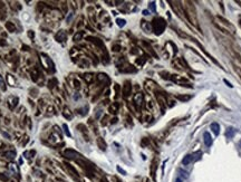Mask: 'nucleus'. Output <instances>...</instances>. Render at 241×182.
I'll return each instance as SVG.
<instances>
[{
    "mask_svg": "<svg viewBox=\"0 0 241 182\" xmlns=\"http://www.w3.org/2000/svg\"><path fill=\"white\" fill-rule=\"evenodd\" d=\"M213 23L221 31L223 32H227V34H230V35H233L236 32V29H234V26L232 25L231 23L224 19L223 17L221 16H215L213 18Z\"/></svg>",
    "mask_w": 241,
    "mask_h": 182,
    "instance_id": "f257e3e1",
    "label": "nucleus"
},
{
    "mask_svg": "<svg viewBox=\"0 0 241 182\" xmlns=\"http://www.w3.org/2000/svg\"><path fill=\"white\" fill-rule=\"evenodd\" d=\"M183 8H184V12H185V16H186L187 20H189L193 26L199 27L196 10H195V6L193 5V2H192V1H185V5Z\"/></svg>",
    "mask_w": 241,
    "mask_h": 182,
    "instance_id": "f03ea898",
    "label": "nucleus"
},
{
    "mask_svg": "<svg viewBox=\"0 0 241 182\" xmlns=\"http://www.w3.org/2000/svg\"><path fill=\"white\" fill-rule=\"evenodd\" d=\"M152 30L156 36H160L164 32L165 28H166V21L162 18V17H155L152 21Z\"/></svg>",
    "mask_w": 241,
    "mask_h": 182,
    "instance_id": "7ed1b4c3",
    "label": "nucleus"
},
{
    "mask_svg": "<svg viewBox=\"0 0 241 182\" xmlns=\"http://www.w3.org/2000/svg\"><path fill=\"white\" fill-rule=\"evenodd\" d=\"M170 3H171L173 10L176 12V15H178L179 17H181V18H184L185 17L184 8H183V6L181 5L180 1H170Z\"/></svg>",
    "mask_w": 241,
    "mask_h": 182,
    "instance_id": "20e7f679",
    "label": "nucleus"
},
{
    "mask_svg": "<svg viewBox=\"0 0 241 182\" xmlns=\"http://www.w3.org/2000/svg\"><path fill=\"white\" fill-rule=\"evenodd\" d=\"M64 155L66 157H68V159H70V160H78V159H82V157H83V155L80 154V153L76 152L75 150H71V149H67V150H65Z\"/></svg>",
    "mask_w": 241,
    "mask_h": 182,
    "instance_id": "39448f33",
    "label": "nucleus"
},
{
    "mask_svg": "<svg viewBox=\"0 0 241 182\" xmlns=\"http://www.w3.org/2000/svg\"><path fill=\"white\" fill-rule=\"evenodd\" d=\"M143 102H144V95H143V93L138 92L136 93L135 95H134L133 97V103H134V106H135L137 110H140L141 106H142Z\"/></svg>",
    "mask_w": 241,
    "mask_h": 182,
    "instance_id": "423d86ee",
    "label": "nucleus"
},
{
    "mask_svg": "<svg viewBox=\"0 0 241 182\" xmlns=\"http://www.w3.org/2000/svg\"><path fill=\"white\" fill-rule=\"evenodd\" d=\"M122 94L124 98H127V97L131 96L132 94V84L129 81H126L123 85V90H122Z\"/></svg>",
    "mask_w": 241,
    "mask_h": 182,
    "instance_id": "0eeeda50",
    "label": "nucleus"
},
{
    "mask_svg": "<svg viewBox=\"0 0 241 182\" xmlns=\"http://www.w3.org/2000/svg\"><path fill=\"white\" fill-rule=\"evenodd\" d=\"M55 39L58 43H65L67 40V34L65 30H59L57 34L55 35Z\"/></svg>",
    "mask_w": 241,
    "mask_h": 182,
    "instance_id": "6e6552de",
    "label": "nucleus"
},
{
    "mask_svg": "<svg viewBox=\"0 0 241 182\" xmlns=\"http://www.w3.org/2000/svg\"><path fill=\"white\" fill-rule=\"evenodd\" d=\"M158 165V161L156 157H154L152 160V163H151V177L153 178V180L155 181V174H156V169H157Z\"/></svg>",
    "mask_w": 241,
    "mask_h": 182,
    "instance_id": "1a4fd4ad",
    "label": "nucleus"
},
{
    "mask_svg": "<svg viewBox=\"0 0 241 182\" xmlns=\"http://www.w3.org/2000/svg\"><path fill=\"white\" fill-rule=\"evenodd\" d=\"M18 103H19V98H18L17 96H10L8 98V105H9V108H10V110L16 108V106L18 105Z\"/></svg>",
    "mask_w": 241,
    "mask_h": 182,
    "instance_id": "9d476101",
    "label": "nucleus"
},
{
    "mask_svg": "<svg viewBox=\"0 0 241 182\" xmlns=\"http://www.w3.org/2000/svg\"><path fill=\"white\" fill-rule=\"evenodd\" d=\"M86 40H88V41H90V43H93L94 45H96V46H98V47H102V48H105L104 47V44H103V41L100 40V39H98V38H96V37H91V36H89V37H87L86 38Z\"/></svg>",
    "mask_w": 241,
    "mask_h": 182,
    "instance_id": "9b49d317",
    "label": "nucleus"
},
{
    "mask_svg": "<svg viewBox=\"0 0 241 182\" xmlns=\"http://www.w3.org/2000/svg\"><path fill=\"white\" fill-rule=\"evenodd\" d=\"M141 27H142V29L144 30L145 32H147V34H150V32L152 31V25L149 23V21L142 20L141 21Z\"/></svg>",
    "mask_w": 241,
    "mask_h": 182,
    "instance_id": "f8f14e48",
    "label": "nucleus"
},
{
    "mask_svg": "<svg viewBox=\"0 0 241 182\" xmlns=\"http://www.w3.org/2000/svg\"><path fill=\"white\" fill-rule=\"evenodd\" d=\"M83 78L85 79V82H86L87 84H91L94 81H95V76H94L93 73H85V74L83 75Z\"/></svg>",
    "mask_w": 241,
    "mask_h": 182,
    "instance_id": "ddd939ff",
    "label": "nucleus"
},
{
    "mask_svg": "<svg viewBox=\"0 0 241 182\" xmlns=\"http://www.w3.org/2000/svg\"><path fill=\"white\" fill-rule=\"evenodd\" d=\"M203 136H204V143H205V145H207V148H210V146L212 145V143H213V140H212L210 133L209 132H205Z\"/></svg>",
    "mask_w": 241,
    "mask_h": 182,
    "instance_id": "4468645a",
    "label": "nucleus"
},
{
    "mask_svg": "<svg viewBox=\"0 0 241 182\" xmlns=\"http://www.w3.org/2000/svg\"><path fill=\"white\" fill-rule=\"evenodd\" d=\"M120 70L122 73H134L136 69H135V67H133L131 65H125V66H120Z\"/></svg>",
    "mask_w": 241,
    "mask_h": 182,
    "instance_id": "2eb2a0df",
    "label": "nucleus"
},
{
    "mask_svg": "<svg viewBox=\"0 0 241 182\" xmlns=\"http://www.w3.org/2000/svg\"><path fill=\"white\" fill-rule=\"evenodd\" d=\"M118 108H120V104L115 102V103H112L111 105H109L108 112L111 113V114H116V113L118 112Z\"/></svg>",
    "mask_w": 241,
    "mask_h": 182,
    "instance_id": "dca6fc26",
    "label": "nucleus"
},
{
    "mask_svg": "<svg viewBox=\"0 0 241 182\" xmlns=\"http://www.w3.org/2000/svg\"><path fill=\"white\" fill-rule=\"evenodd\" d=\"M97 145H98V148L100 149L102 151H105L106 150V148H107V145H106V142L104 141V139L103 137H97Z\"/></svg>",
    "mask_w": 241,
    "mask_h": 182,
    "instance_id": "f3484780",
    "label": "nucleus"
},
{
    "mask_svg": "<svg viewBox=\"0 0 241 182\" xmlns=\"http://www.w3.org/2000/svg\"><path fill=\"white\" fill-rule=\"evenodd\" d=\"M62 116H64L65 119H67V120L73 119V113L70 112V110H69L67 106H65V107H64V111H62Z\"/></svg>",
    "mask_w": 241,
    "mask_h": 182,
    "instance_id": "a211bd4d",
    "label": "nucleus"
},
{
    "mask_svg": "<svg viewBox=\"0 0 241 182\" xmlns=\"http://www.w3.org/2000/svg\"><path fill=\"white\" fill-rule=\"evenodd\" d=\"M210 127H211L212 132H213L214 134L219 135V133H220V125H219V123H216V122H213V123H211Z\"/></svg>",
    "mask_w": 241,
    "mask_h": 182,
    "instance_id": "6ab92c4d",
    "label": "nucleus"
},
{
    "mask_svg": "<svg viewBox=\"0 0 241 182\" xmlns=\"http://www.w3.org/2000/svg\"><path fill=\"white\" fill-rule=\"evenodd\" d=\"M156 98H157V102H158V104H160L161 108H162V110H164V108H165V99L163 98L162 94H160V93H156Z\"/></svg>",
    "mask_w": 241,
    "mask_h": 182,
    "instance_id": "aec40b11",
    "label": "nucleus"
},
{
    "mask_svg": "<svg viewBox=\"0 0 241 182\" xmlns=\"http://www.w3.org/2000/svg\"><path fill=\"white\" fill-rule=\"evenodd\" d=\"M77 128L83 133V134L85 135L86 140H88V131H87V127H86V126H85L84 124H78V125H77Z\"/></svg>",
    "mask_w": 241,
    "mask_h": 182,
    "instance_id": "412c9836",
    "label": "nucleus"
},
{
    "mask_svg": "<svg viewBox=\"0 0 241 182\" xmlns=\"http://www.w3.org/2000/svg\"><path fill=\"white\" fill-rule=\"evenodd\" d=\"M192 161H193V155H192V154H186L184 157H183L182 163L184 164V165H189Z\"/></svg>",
    "mask_w": 241,
    "mask_h": 182,
    "instance_id": "4be33fe9",
    "label": "nucleus"
},
{
    "mask_svg": "<svg viewBox=\"0 0 241 182\" xmlns=\"http://www.w3.org/2000/svg\"><path fill=\"white\" fill-rule=\"evenodd\" d=\"M3 156L8 160H13L16 157V152L15 151H7L3 153Z\"/></svg>",
    "mask_w": 241,
    "mask_h": 182,
    "instance_id": "5701e85b",
    "label": "nucleus"
},
{
    "mask_svg": "<svg viewBox=\"0 0 241 182\" xmlns=\"http://www.w3.org/2000/svg\"><path fill=\"white\" fill-rule=\"evenodd\" d=\"M4 26H6L7 30H8L9 32H15L16 31V26L13 25V23H11V21H7Z\"/></svg>",
    "mask_w": 241,
    "mask_h": 182,
    "instance_id": "b1692460",
    "label": "nucleus"
},
{
    "mask_svg": "<svg viewBox=\"0 0 241 182\" xmlns=\"http://www.w3.org/2000/svg\"><path fill=\"white\" fill-rule=\"evenodd\" d=\"M97 79L99 82H103V83H108L109 82V78H108V76H107L106 74H103V73H100V74H98V76H97Z\"/></svg>",
    "mask_w": 241,
    "mask_h": 182,
    "instance_id": "393cba45",
    "label": "nucleus"
},
{
    "mask_svg": "<svg viewBox=\"0 0 241 182\" xmlns=\"http://www.w3.org/2000/svg\"><path fill=\"white\" fill-rule=\"evenodd\" d=\"M234 133H236V131H234L233 127H229L227 131H225V136H227V139H232L234 135Z\"/></svg>",
    "mask_w": 241,
    "mask_h": 182,
    "instance_id": "a878e982",
    "label": "nucleus"
},
{
    "mask_svg": "<svg viewBox=\"0 0 241 182\" xmlns=\"http://www.w3.org/2000/svg\"><path fill=\"white\" fill-rule=\"evenodd\" d=\"M146 88L149 91H155L156 90V84L152 81H146Z\"/></svg>",
    "mask_w": 241,
    "mask_h": 182,
    "instance_id": "bb28decb",
    "label": "nucleus"
},
{
    "mask_svg": "<svg viewBox=\"0 0 241 182\" xmlns=\"http://www.w3.org/2000/svg\"><path fill=\"white\" fill-rule=\"evenodd\" d=\"M175 98L179 99V101H181V102H187L190 98H191V96H190V95H181L180 94V95H176Z\"/></svg>",
    "mask_w": 241,
    "mask_h": 182,
    "instance_id": "cd10ccee",
    "label": "nucleus"
},
{
    "mask_svg": "<svg viewBox=\"0 0 241 182\" xmlns=\"http://www.w3.org/2000/svg\"><path fill=\"white\" fill-rule=\"evenodd\" d=\"M40 77V74L38 72V69H33V72H31V78H32L33 82H38V78Z\"/></svg>",
    "mask_w": 241,
    "mask_h": 182,
    "instance_id": "c85d7f7f",
    "label": "nucleus"
},
{
    "mask_svg": "<svg viewBox=\"0 0 241 182\" xmlns=\"http://www.w3.org/2000/svg\"><path fill=\"white\" fill-rule=\"evenodd\" d=\"M83 36H84V31H78V32H76V34L74 35V37H73V40L74 41H79V40H82Z\"/></svg>",
    "mask_w": 241,
    "mask_h": 182,
    "instance_id": "c756f323",
    "label": "nucleus"
},
{
    "mask_svg": "<svg viewBox=\"0 0 241 182\" xmlns=\"http://www.w3.org/2000/svg\"><path fill=\"white\" fill-rule=\"evenodd\" d=\"M6 17V9H4V5L2 2H0V19L3 20Z\"/></svg>",
    "mask_w": 241,
    "mask_h": 182,
    "instance_id": "7c9ffc66",
    "label": "nucleus"
},
{
    "mask_svg": "<svg viewBox=\"0 0 241 182\" xmlns=\"http://www.w3.org/2000/svg\"><path fill=\"white\" fill-rule=\"evenodd\" d=\"M78 64H79V66L82 68H86V67H88V66H89V61H87L86 58H82L79 61H78Z\"/></svg>",
    "mask_w": 241,
    "mask_h": 182,
    "instance_id": "2f4dec72",
    "label": "nucleus"
},
{
    "mask_svg": "<svg viewBox=\"0 0 241 182\" xmlns=\"http://www.w3.org/2000/svg\"><path fill=\"white\" fill-rule=\"evenodd\" d=\"M38 88H36V87H31L30 90H29V94H30V96L31 97H33V98H36V97L38 96Z\"/></svg>",
    "mask_w": 241,
    "mask_h": 182,
    "instance_id": "473e14b6",
    "label": "nucleus"
},
{
    "mask_svg": "<svg viewBox=\"0 0 241 182\" xmlns=\"http://www.w3.org/2000/svg\"><path fill=\"white\" fill-rule=\"evenodd\" d=\"M66 166H67V169H68V171L69 172H71L73 173V175L74 177H76V178H78V173H77V171L75 170V169L73 168V166L70 165V164H68V163H66Z\"/></svg>",
    "mask_w": 241,
    "mask_h": 182,
    "instance_id": "72a5a7b5",
    "label": "nucleus"
},
{
    "mask_svg": "<svg viewBox=\"0 0 241 182\" xmlns=\"http://www.w3.org/2000/svg\"><path fill=\"white\" fill-rule=\"evenodd\" d=\"M143 46H144V47H146V50H147V52H150L152 55H153L154 57H156V55H155V53H154L153 48H152L151 46L149 45V44H147V43H145V41H143Z\"/></svg>",
    "mask_w": 241,
    "mask_h": 182,
    "instance_id": "f704fd0d",
    "label": "nucleus"
},
{
    "mask_svg": "<svg viewBox=\"0 0 241 182\" xmlns=\"http://www.w3.org/2000/svg\"><path fill=\"white\" fill-rule=\"evenodd\" d=\"M56 85H57V79L56 78H51L50 81H48V87L50 88V90H53Z\"/></svg>",
    "mask_w": 241,
    "mask_h": 182,
    "instance_id": "c9c22d12",
    "label": "nucleus"
},
{
    "mask_svg": "<svg viewBox=\"0 0 241 182\" xmlns=\"http://www.w3.org/2000/svg\"><path fill=\"white\" fill-rule=\"evenodd\" d=\"M116 24H117L118 27H124V26L126 25V20L120 19V18H117V19H116Z\"/></svg>",
    "mask_w": 241,
    "mask_h": 182,
    "instance_id": "e433bc0d",
    "label": "nucleus"
},
{
    "mask_svg": "<svg viewBox=\"0 0 241 182\" xmlns=\"http://www.w3.org/2000/svg\"><path fill=\"white\" fill-rule=\"evenodd\" d=\"M141 144H142V146H149L150 145V140L147 139V137H143L142 141H141Z\"/></svg>",
    "mask_w": 241,
    "mask_h": 182,
    "instance_id": "4c0bfd02",
    "label": "nucleus"
},
{
    "mask_svg": "<svg viewBox=\"0 0 241 182\" xmlns=\"http://www.w3.org/2000/svg\"><path fill=\"white\" fill-rule=\"evenodd\" d=\"M0 88H1V91H6V84H4V81L1 75H0Z\"/></svg>",
    "mask_w": 241,
    "mask_h": 182,
    "instance_id": "58836bf2",
    "label": "nucleus"
},
{
    "mask_svg": "<svg viewBox=\"0 0 241 182\" xmlns=\"http://www.w3.org/2000/svg\"><path fill=\"white\" fill-rule=\"evenodd\" d=\"M114 90H115V92H116L115 98H117V97L120 96V85H118V84H115V85H114Z\"/></svg>",
    "mask_w": 241,
    "mask_h": 182,
    "instance_id": "ea45409f",
    "label": "nucleus"
},
{
    "mask_svg": "<svg viewBox=\"0 0 241 182\" xmlns=\"http://www.w3.org/2000/svg\"><path fill=\"white\" fill-rule=\"evenodd\" d=\"M145 61H146V59H145L144 57H140V58L136 59V64H137V65H141V66H142L143 64L145 63Z\"/></svg>",
    "mask_w": 241,
    "mask_h": 182,
    "instance_id": "a19ab883",
    "label": "nucleus"
},
{
    "mask_svg": "<svg viewBox=\"0 0 241 182\" xmlns=\"http://www.w3.org/2000/svg\"><path fill=\"white\" fill-rule=\"evenodd\" d=\"M160 75H161V76H162L164 79H170V76H171V75H170L167 72H161V73H160Z\"/></svg>",
    "mask_w": 241,
    "mask_h": 182,
    "instance_id": "79ce46f5",
    "label": "nucleus"
},
{
    "mask_svg": "<svg viewBox=\"0 0 241 182\" xmlns=\"http://www.w3.org/2000/svg\"><path fill=\"white\" fill-rule=\"evenodd\" d=\"M62 128H64V132H65V134H66L67 136H71L70 132H69V130H68V126H67L66 124H64V125H62Z\"/></svg>",
    "mask_w": 241,
    "mask_h": 182,
    "instance_id": "37998d69",
    "label": "nucleus"
},
{
    "mask_svg": "<svg viewBox=\"0 0 241 182\" xmlns=\"http://www.w3.org/2000/svg\"><path fill=\"white\" fill-rule=\"evenodd\" d=\"M192 155H193V160H199L201 157V155H202V152L199 151V152H195L194 154H192Z\"/></svg>",
    "mask_w": 241,
    "mask_h": 182,
    "instance_id": "c03bdc74",
    "label": "nucleus"
},
{
    "mask_svg": "<svg viewBox=\"0 0 241 182\" xmlns=\"http://www.w3.org/2000/svg\"><path fill=\"white\" fill-rule=\"evenodd\" d=\"M74 87L76 88V90H79L80 88V83L78 79H74Z\"/></svg>",
    "mask_w": 241,
    "mask_h": 182,
    "instance_id": "a18cd8bd",
    "label": "nucleus"
},
{
    "mask_svg": "<svg viewBox=\"0 0 241 182\" xmlns=\"http://www.w3.org/2000/svg\"><path fill=\"white\" fill-rule=\"evenodd\" d=\"M180 174H181V178H182V179H185V178L189 177L187 172H185L184 170H180Z\"/></svg>",
    "mask_w": 241,
    "mask_h": 182,
    "instance_id": "49530a36",
    "label": "nucleus"
},
{
    "mask_svg": "<svg viewBox=\"0 0 241 182\" xmlns=\"http://www.w3.org/2000/svg\"><path fill=\"white\" fill-rule=\"evenodd\" d=\"M120 45H113V47H112V49H113V52H120Z\"/></svg>",
    "mask_w": 241,
    "mask_h": 182,
    "instance_id": "de8ad7c7",
    "label": "nucleus"
},
{
    "mask_svg": "<svg viewBox=\"0 0 241 182\" xmlns=\"http://www.w3.org/2000/svg\"><path fill=\"white\" fill-rule=\"evenodd\" d=\"M116 169H117V171L120 173V174H123V175H126V171H124L122 168H120V166H118V165H117V166H116Z\"/></svg>",
    "mask_w": 241,
    "mask_h": 182,
    "instance_id": "09e8293b",
    "label": "nucleus"
},
{
    "mask_svg": "<svg viewBox=\"0 0 241 182\" xmlns=\"http://www.w3.org/2000/svg\"><path fill=\"white\" fill-rule=\"evenodd\" d=\"M0 180L3 181V182H7L8 181V177H7V175H3L2 173H0Z\"/></svg>",
    "mask_w": 241,
    "mask_h": 182,
    "instance_id": "8fccbe9b",
    "label": "nucleus"
},
{
    "mask_svg": "<svg viewBox=\"0 0 241 182\" xmlns=\"http://www.w3.org/2000/svg\"><path fill=\"white\" fill-rule=\"evenodd\" d=\"M107 120H108V116H107V115H105V116L103 117V121H102V125H106V124H107Z\"/></svg>",
    "mask_w": 241,
    "mask_h": 182,
    "instance_id": "3c124183",
    "label": "nucleus"
},
{
    "mask_svg": "<svg viewBox=\"0 0 241 182\" xmlns=\"http://www.w3.org/2000/svg\"><path fill=\"white\" fill-rule=\"evenodd\" d=\"M28 36H29V38L33 39V38H35V32H33L32 30H29V31H28Z\"/></svg>",
    "mask_w": 241,
    "mask_h": 182,
    "instance_id": "603ef678",
    "label": "nucleus"
},
{
    "mask_svg": "<svg viewBox=\"0 0 241 182\" xmlns=\"http://www.w3.org/2000/svg\"><path fill=\"white\" fill-rule=\"evenodd\" d=\"M150 9L155 11V2H150Z\"/></svg>",
    "mask_w": 241,
    "mask_h": 182,
    "instance_id": "864d4df0",
    "label": "nucleus"
},
{
    "mask_svg": "<svg viewBox=\"0 0 241 182\" xmlns=\"http://www.w3.org/2000/svg\"><path fill=\"white\" fill-rule=\"evenodd\" d=\"M174 105H175V102H174V101H169V106H170V107H173Z\"/></svg>",
    "mask_w": 241,
    "mask_h": 182,
    "instance_id": "5fc2aeb1",
    "label": "nucleus"
},
{
    "mask_svg": "<svg viewBox=\"0 0 241 182\" xmlns=\"http://www.w3.org/2000/svg\"><path fill=\"white\" fill-rule=\"evenodd\" d=\"M61 7H62V11H64V12H66V11H67V6L65 5V3H62V5H61Z\"/></svg>",
    "mask_w": 241,
    "mask_h": 182,
    "instance_id": "6e6d98bb",
    "label": "nucleus"
},
{
    "mask_svg": "<svg viewBox=\"0 0 241 182\" xmlns=\"http://www.w3.org/2000/svg\"><path fill=\"white\" fill-rule=\"evenodd\" d=\"M78 98H80V95L78 94V93H76V94L74 95V99H78Z\"/></svg>",
    "mask_w": 241,
    "mask_h": 182,
    "instance_id": "4d7b16f0",
    "label": "nucleus"
},
{
    "mask_svg": "<svg viewBox=\"0 0 241 182\" xmlns=\"http://www.w3.org/2000/svg\"><path fill=\"white\" fill-rule=\"evenodd\" d=\"M143 15H144V16H147V15H150L149 14V10H143Z\"/></svg>",
    "mask_w": 241,
    "mask_h": 182,
    "instance_id": "13d9d810",
    "label": "nucleus"
},
{
    "mask_svg": "<svg viewBox=\"0 0 241 182\" xmlns=\"http://www.w3.org/2000/svg\"><path fill=\"white\" fill-rule=\"evenodd\" d=\"M224 83H225V84H227V85H228V86H229V87H232V85H231V84H230V83H229V82H228V81H227V79H224Z\"/></svg>",
    "mask_w": 241,
    "mask_h": 182,
    "instance_id": "bf43d9fd",
    "label": "nucleus"
},
{
    "mask_svg": "<svg viewBox=\"0 0 241 182\" xmlns=\"http://www.w3.org/2000/svg\"><path fill=\"white\" fill-rule=\"evenodd\" d=\"M175 182H183V179L182 178H178V179L175 180Z\"/></svg>",
    "mask_w": 241,
    "mask_h": 182,
    "instance_id": "052dcab7",
    "label": "nucleus"
},
{
    "mask_svg": "<svg viewBox=\"0 0 241 182\" xmlns=\"http://www.w3.org/2000/svg\"><path fill=\"white\" fill-rule=\"evenodd\" d=\"M71 17H73V12H71V14L68 16V18H67V21H68V23H69V20H70V19H71Z\"/></svg>",
    "mask_w": 241,
    "mask_h": 182,
    "instance_id": "680f3d73",
    "label": "nucleus"
},
{
    "mask_svg": "<svg viewBox=\"0 0 241 182\" xmlns=\"http://www.w3.org/2000/svg\"><path fill=\"white\" fill-rule=\"evenodd\" d=\"M22 50H29L28 46H22Z\"/></svg>",
    "mask_w": 241,
    "mask_h": 182,
    "instance_id": "e2e57ef3",
    "label": "nucleus"
},
{
    "mask_svg": "<svg viewBox=\"0 0 241 182\" xmlns=\"http://www.w3.org/2000/svg\"><path fill=\"white\" fill-rule=\"evenodd\" d=\"M116 122H117V119H116V117H115V119H113V120H112V122H111V123H116Z\"/></svg>",
    "mask_w": 241,
    "mask_h": 182,
    "instance_id": "0e129e2a",
    "label": "nucleus"
},
{
    "mask_svg": "<svg viewBox=\"0 0 241 182\" xmlns=\"http://www.w3.org/2000/svg\"><path fill=\"white\" fill-rule=\"evenodd\" d=\"M99 182H108V181H107V180L106 179H105V178H103V179L102 180H100V181Z\"/></svg>",
    "mask_w": 241,
    "mask_h": 182,
    "instance_id": "69168bd1",
    "label": "nucleus"
},
{
    "mask_svg": "<svg viewBox=\"0 0 241 182\" xmlns=\"http://www.w3.org/2000/svg\"><path fill=\"white\" fill-rule=\"evenodd\" d=\"M237 72H238V73H239V75H240V77H241V70H240V69H239V68H237Z\"/></svg>",
    "mask_w": 241,
    "mask_h": 182,
    "instance_id": "338daca9",
    "label": "nucleus"
},
{
    "mask_svg": "<svg viewBox=\"0 0 241 182\" xmlns=\"http://www.w3.org/2000/svg\"><path fill=\"white\" fill-rule=\"evenodd\" d=\"M239 144H240V148H241V141H240V143H239Z\"/></svg>",
    "mask_w": 241,
    "mask_h": 182,
    "instance_id": "774afa93",
    "label": "nucleus"
}]
</instances>
